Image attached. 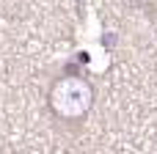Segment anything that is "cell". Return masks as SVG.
<instances>
[{
  "mask_svg": "<svg viewBox=\"0 0 157 154\" xmlns=\"http://www.w3.org/2000/svg\"><path fill=\"white\" fill-rule=\"evenodd\" d=\"M97 102V91L94 83L88 77L80 74H63L55 77L50 91H47V107L55 118L72 124V121H83Z\"/></svg>",
  "mask_w": 157,
  "mask_h": 154,
  "instance_id": "1",
  "label": "cell"
}]
</instances>
